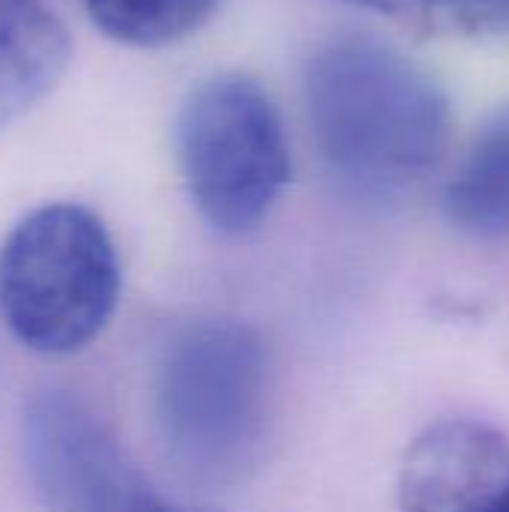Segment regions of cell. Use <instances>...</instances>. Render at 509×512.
I'll use <instances>...</instances> for the list:
<instances>
[{"instance_id":"6","label":"cell","mask_w":509,"mask_h":512,"mask_svg":"<svg viewBox=\"0 0 509 512\" xmlns=\"http://www.w3.org/2000/svg\"><path fill=\"white\" fill-rule=\"evenodd\" d=\"M509 435L483 420L420 432L399 468L402 512H507Z\"/></svg>"},{"instance_id":"8","label":"cell","mask_w":509,"mask_h":512,"mask_svg":"<svg viewBox=\"0 0 509 512\" xmlns=\"http://www.w3.org/2000/svg\"><path fill=\"white\" fill-rule=\"evenodd\" d=\"M447 219L480 240L509 237V108L498 111L444 189Z\"/></svg>"},{"instance_id":"4","label":"cell","mask_w":509,"mask_h":512,"mask_svg":"<svg viewBox=\"0 0 509 512\" xmlns=\"http://www.w3.org/2000/svg\"><path fill=\"white\" fill-rule=\"evenodd\" d=\"M177 159L201 219L219 234L255 231L291 180V147L270 93L249 75L204 78L177 114Z\"/></svg>"},{"instance_id":"3","label":"cell","mask_w":509,"mask_h":512,"mask_svg":"<svg viewBox=\"0 0 509 512\" xmlns=\"http://www.w3.org/2000/svg\"><path fill=\"white\" fill-rule=\"evenodd\" d=\"M120 300V261L102 219L69 201L30 210L0 246V318L36 354L87 348Z\"/></svg>"},{"instance_id":"10","label":"cell","mask_w":509,"mask_h":512,"mask_svg":"<svg viewBox=\"0 0 509 512\" xmlns=\"http://www.w3.org/2000/svg\"><path fill=\"white\" fill-rule=\"evenodd\" d=\"M354 3L387 12V15H420V12H435V9L453 6L459 0H354Z\"/></svg>"},{"instance_id":"9","label":"cell","mask_w":509,"mask_h":512,"mask_svg":"<svg viewBox=\"0 0 509 512\" xmlns=\"http://www.w3.org/2000/svg\"><path fill=\"white\" fill-rule=\"evenodd\" d=\"M84 6L108 39L159 48L204 27L219 0H84Z\"/></svg>"},{"instance_id":"11","label":"cell","mask_w":509,"mask_h":512,"mask_svg":"<svg viewBox=\"0 0 509 512\" xmlns=\"http://www.w3.org/2000/svg\"><path fill=\"white\" fill-rule=\"evenodd\" d=\"M507 512H509V498H507Z\"/></svg>"},{"instance_id":"1","label":"cell","mask_w":509,"mask_h":512,"mask_svg":"<svg viewBox=\"0 0 509 512\" xmlns=\"http://www.w3.org/2000/svg\"><path fill=\"white\" fill-rule=\"evenodd\" d=\"M306 111L327 168L366 192L423 177L450 135V102L441 84L372 39L333 42L312 57Z\"/></svg>"},{"instance_id":"7","label":"cell","mask_w":509,"mask_h":512,"mask_svg":"<svg viewBox=\"0 0 509 512\" xmlns=\"http://www.w3.org/2000/svg\"><path fill=\"white\" fill-rule=\"evenodd\" d=\"M72 42L42 0H0V129L63 78Z\"/></svg>"},{"instance_id":"5","label":"cell","mask_w":509,"mask_h":512,"mask_svg":"<svg viewBox=\"0 0 509 512\" xmlns=\"http://www.w3.org/2000/svg\"><path fill=\"white\" fill-rule=\"evenodd\" d=\"M24 459L45 512H210L165 504L105 420L69 390H42L24 408Z\"/></svg>"},{"instance_id":"2","label":"cell","mask_w":509,"mask_h":512,"mask_svg":"<svg viewBox=\"0 0 509 512\" xmlns=\"http://www.w3.org/2000/svg\"><path fill=\"white\" fill-rule=\"evenodd\" d=\"M276 417L267 342L240 321L183 330L159 366L156 423L171 462L198 483H234L264 456Z\"/></svg>"}]
</instances>
